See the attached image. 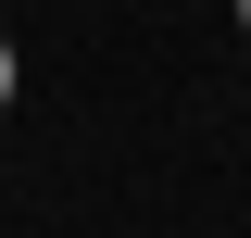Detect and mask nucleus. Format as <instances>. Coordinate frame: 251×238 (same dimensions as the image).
Returning <instances> with one entry per match:
<instances>
[{"label": "nucleus", "instance_id": "1", "mask_svg": "<svg viewBox=\"0 0 251 238\" xmlns=\"http://www.w3.org/2000/svg\"><path fill=\"white\" fill-rule=\"evenodd\" d=\"M13 88H25V63H13V38H0V113H13Z\"/></svg>", "mask_w": 251, "mask_h": 238}, {"label": "nucleus", "instance_id": "2", "mask_svg": "<svg viewBox=\"0 0 251 238\" xmlns=\"http://www.w3.org/2000/svg\"><path fill=\"white\" fill-rule=\"evenodd\" d=\"M226 13H239V38H251V0H226Z\"/></svg>", "mask_w": 251, "mask_h": 238}]
</instances>
